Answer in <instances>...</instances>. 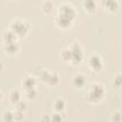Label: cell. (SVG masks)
Segmentation results:
<instances>
[{"label":"cell","mask_w":122,"mask_h":122,"mask_svg":"<svg viewBox=\"0 0 122 122\" xmlns=\"http://www.w3.org/2000/svg\"><path fill=\"white\" fill-rule=\"evenodd\" d=\"M74 17H75L74 9L68 4H64L59 9V13L56 17V23L62 28H68L69 26H71Z\"/></svg>","instance_id":"cell-1"},{"label":"cell","mask_w":122,"mask_h":122,"mask_svg":"<svg viewBox=\"0 0 122 122\" xmlns=\"http://www.w3.org/2000/svg\"><path fill=\"white\" fill-rule=\"evenodd\" d=\"M2 97H3V94H2V92H1V91H0V101L2 100Z\"/></svg>","instance_id":"cell-22"},{"label":"cell","mask_w":122,"mask_h":122,"mask_svg":"<svg viewBox=\"0 0 122 122\" xmlns=\"http://www.w3.org/2000/svg\"><path fill=\"white\" fill-rule=\"evenodd\" d=\"M2 69H3V64L2 62H0V71H2Z\"/></svg>","instance_id":"cell-21"},{"label":"cell","mask_w":122,"mask_h":122,"mask_svg":"<svg viewBox=\"0 0 122 122\" xmlns=\"http://www.w3.org/2000/svg\"><path fill=\"white\" fill-rule=\"evenodd\" d=\"M35 85V80L33 77H30V76H28L26 77L24 80H23V87L28 90V89H30V88H33Z\"/></svg>","instance_id":"cell-11"},{"label":"cell","mask_w":122,"mask_h":122,"mask_svg":"<svg viewBox=\"0 0 122 122\" xmlns=\"http://www.w3.org/2000/svg\"><path fill=\"white\" fill-rule=\"evenodd\" d=\"M71 50V62L73 64V65H77L81 62L82 60V50L80 48V46L77 44V43H73L71 45V48L70 49Z\"/></svg>","instance_id":"cell-3"},{"label":"cell","mask_w":122,"mask_h":122,"mask_svg":"<svg viewBox=\"0 0 122 122\" xmlns=\"http://www.w3.org/2000/svg\"><path fill=\"white\" fill-rule=\"evenodd\" d=\"M5 51L10 54H13L18 51V45L15 43V41L5 43Z\"/></svg>","instance_id":"cell-9"},{"label":"cell","mask_w":122,"mask_h":122,"mask_svg":"<svg viewBox=\"0 0 122 122\" xmlns=\"http://www.w3.org/2000/svg\"><path fill=\"white\" fill-rule=\"evenodd\" d=\"M103 95H104V88L100 84H94L90 88L87 94V98L89 101L92 103H96L100 99H102Z\"/></svg>","instance_id":"cell-2"},{"label":"cell","mask_w":122,"mask_h":122,"mask_svg":"<svg viewBox=\"0 0 122 122\" xmlns=\"http://www.w3.org/2000/svg\"><path fill=\"white\" fill-rule=\"evenodd\" d=\"M26 109H27V104H26V102H24V101H21V100H20V101L16 104V110H17V111L24 112Z\"/></svg>","instance_id":"cell-19"},{"label":"cell","mask_w":122,"mask_h":122,"mask_svg":"<svg viewBox=\"0 0 122 122\" xmlns=\"http://www.w3.org/2000/svg\"><path fill=\"white\" fill-rule=\"evenodd\" d=\"M20 98H21V95H20V92L18 91H12L10 92V102L13 104V105H16L19 101H20Z\"/></svg>","instance_id":"cell-13"},{"label":"cell","mask_w":122,"mask_h":122,"mask_svg":"<svg viewBox=\"0 0 122 122\" xmlns=\"http://www.w3.org/2000/svg\"><path fill=\"white\" fill-rule=\"evenodd\" d=\"M83 6L88 12H93L96 9V2L95 0H84Z\"/></svg>","instance_id":"cell-7"},{"label":"cell","mask_w":122,"mask_h":122,"mask_svg":"<svg viewBox=\"0 0 122 122\" xmlns=\"http://www.w3.org/2000/svg\"><path fill=\"white\" fill-rule=\"evenodd\" d=\"M3 120H4V121H12V120H14L13 112H10V111L5 112L4 114H3Z\"/></svg>","instance_id":"cell-17"},{"label":"cell","mask_w":122,"mask_h":122,"mask_svg":"<svg viewBox=\"0 0 122 122\" xmlns=\"http://www.w3.org/2000/svg\"><path fill=\"white\" fill-rule=\"evenodd\" d=\"M58 81H59V77H58L57 74H55V73H50V76H49V78L47 80V82L49 83V85H51V86L56 85L58 83Z\"/></svg>","instance_id":"cell-14"},{"label":"cell","mask_w":122,"mask_h":122,"mask_svg":"<svg viewBox=\"0 0 122 122\" xmlns=\"http://www.w3.org/2000/svg\"><path fill=\"white\" fill-rule=\"evenodd\" d=\"M26 95H27L28 98H30V99L34 98V97L36 96V92H35V90H34V87L26 90Z\"/></svg>","instance_id":"cell-18"},{"label":"cell","mask_w":122,"mask_h":122,"mask_svg":"<svg viewBox=\"0 0 122 122\" xmlns=\"http://www.w3.org/2000/svg\"><path fill=\"white\" fill-rule=\"evenodd\" d=\"M65 101L61 98H57L54 102H53V108L56 112H62L65 108Z\"/></svg>","instance_id":"cell-12"},{"label":"cell","mask_w":122,"mask_h":122,"mask_svg":"<svg viewBox=\"0 0 122 122\" xmlns=\"http://www.w3.org/2000/svg\"><path fill=\"white\" fill-rule=\"evenodd\" d=\"M11 30L17 35V36H21L24 35L27 31H28V26L26 25L25 22L17 20L15 22L12 23L11 25Z\"/></svg>","instance_id":"cell-4"},{"label":"cell","mask_w":122,"mask_h":122,"mask_svg":"<svg viewBox=\"0 0 122 122\" xmlns=\"http://www.w3.org/2000/svg\"><path fill=\"white\" fill-rule=\"evenodd\" d=\"M62 58L65 61H71V52L70 49H65L62 51Z\"/></svg>","instance_id":"cell-15"},{"label":"cell","mask_w":122,"mask_h":122,"mask_svg":"<svg viewBox=\"0 0 122 122\" xmlns=\"http://www.w3.org/2000/svg\"><path fill=\"white\" fill-rule=\"evenodd\" d=\"M13 116H14V120L19 121L23 118V112H20V111L16 110V112H13Z\"/></svg>","instance_id":"cell-20"},{"label":"cell","mask_w":122,"mask_h":122,"mask_svg":"<svg viewBox=\"0 0 122 122\" xmlns=\"http://www.w3.org/2000/svg\"><path fill=\"white\" fill-rule=\"evenodd\" d=\"M89 66L91 67V69L92 71H101V69L103 67V63H102L101 58L94 54V55L91 56V58L89 60Z\"/></svg>","instance_id":"cell-5"},{"label":"cell","mask_w":122,"mask_h":122,"mask_svg":"<svg viewBox=\"0 0 122 122\" xmlns=\"http://www.w3.org/2000/svg\"><path fill=\"white\" fill-rule=\"evenodd\" d=\"M17 35L10 30L9 31H5L3 34V39L5 41V43H9V42H14L16 39Z\"/></svg>","instance_id":"cell-10"},{"label":"cell","mask_w":122,"mask_h":122,"mask_svg":"<svg viewBox=\"0 0 122 122\" xmlns=\"http://www.w3.org/2000/svg\"><path fill=\"white\" fill-rule=\"evenodd\" d=\"M43 10L46 12V13H49L52 10V3L51 1H46L44 2L43 4Z\"/></svg>","instance_id":"cell-16"},{"label":"cell","mask_w":122,"mask_h":122,"mask_svg":"<svg viewBox=\"0 0 122 122\" xmlns=\"http://www.w3.org/2000/svg\"><path fill=\"white\" fill-rule=\"evenodd\" d=\"M72 84H73L74 87L79 88V89L82 88V87H84V85L86 84V78H85V76L82 75V74L75 75L73 77V79H72Z\"/></svg>","instance_id":"cell-6"},{"label":"cell","mask_w":122,"mask_h":122,"mask_svg":"<svg viewBox=\"0 0 122 122\" xmlns=\"http://www.w3.org/2000/svg\"><path fill=\"white\" fill-rule=\"evenodd\" d=\"M102 5L112 11L116 10L118 8V5L115 0H102Z\"/></svg>","instance_id":"cell-8"}]
</instances>
